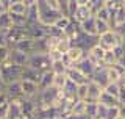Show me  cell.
<instances>
[{"mask_svg": "<svg viewBox=\"0 0 125 119\" xmlns=\"http://www.w3.org/2000/svg\"><path fill=\"white\" fill-rule=\"evenodd\" d=\"M23 74V67L13 64L11 61H5L3 64H0V82L3 85H10L14 82H21Z\"/></svg>", "mask_w": 125, "mask_h": 119, "instance_id": "obj_1", "label": "cell"}, {"mask_svg": "<svg viewBox=\"0 0 125 119\" xmlns=\"http://www.w3.org/2000/svg\"><path fill=\"white\" fill-rule=\"evenodd\" d=\"M38 10H39V22L45 27L53 25L58 19L61 17V13L56 10V8L49 6L44 0H39L38 2Z\"/></svg>", "mask_w": 125, "mask_h": 119, "instance_id": "obj_2", "label": "cell"}, {"mask_svg": "<svg viewBox=\"0 0 125 119\" xmlns=\"http://www.w3.org/2000/svg\"><path fill=\"white\" fill-rule=\"evenodd\" d=\"M25 67H31L42 74L47 71H52V60L49 58V53H31Z\"/></svg>", "mask_w": 125, "mask_h": 119, "instance_id": "obj_3", "label": "cell"}, {"mask_svg": "<svg viewBox=\"0 0 125 119\" xmlns=\"http://www.w3.org/2000/svg\"><path fill=\"white\" fill-rule=\"evenodd\" d=\"M120 44H124V39L116 30H109L99 36V46L103 47L105 50H113L114 47L120 46Z\"/></svg>", "mask_w": 125, "mask_h": 119, "instance_id": "obj_4", "label": "cell"}, {"mask_svg": "<svg viewBox=\"0 0 125 119\" xmlns=\"http://www.w3.org/2000/svg\"><path fill=\"white\" fill-rule=\"evenodd\" d=\"M25 38H30V33H28V25L27 27H13L10 31L5 33V41H6V46L13 47L16 42L22 41Z\"/></svg>", "mask_w": 125, "mask_h": 119, "instance_id": "obj_5", "label": "cell"}, {"mask_svg": "<svg viewBox=\"0 0 125 119\" xmlns=\"http://www.w3.org/2000/svg\"><path fill=\"white\" fill-rule=\"evenodd\" d=\"M91 82H95L97 85H100L102 88H106L109 85V78H108V71L105 66H97L94 74L91 75Z\"/></svg>", "mask_w": 125, "mask_h": 119, "instance_id": "obj_6", "label": "cell"}, {"mask_svg": "<svg viewBox=\"0 0 125 119\" xmlns=\"http://www.w3.org/2000/svg\"><path fill=\"white\" fill-rule=\"evenodd\" d=\"M22 102L23 99H13L8 104V111H6V119H19L22 118Z\"/></svg>", "mask_w": 125, "mask_h": 119, "instance_id": "obj_7", "label": "cell"}, {"mask_svg": "<svg viewBox=\"0 0 125 119\" xmlns=\"http://www.w3.org/2000/svg\"><path fill=\"white\" fill-rule=\"evenodd\" d=\"M105 53H106V50H105L103 47H100L99 44H95V46H92L91 49H89L88 52H86V57L91 60V61H92L95 66H102Z\"/></svg>", "mask_w": 125, "mask_h": 119, "instance_id": "obj_8", "label": "cell"}, {"mask_svg": "<svg viewBox=\"0 0 125 119\" xmlns=\"http://www.w3.org/2000/svg\"><path fill=\"white\" fill-rule=\"evenodd\" d=\"M66 75H67V80H70L72 83H75L77 86L78 85H84V83H89V82H91V78L86 77L84 74H81L75 66L69 67V69L66 71Z\"/></svg>", "mask_w": 125, "mask_h": 119, "instance_id": "obj_9", "label": "cell"}, {"mask_svg": "<svg viewBox=\"0 0 125 119\" xmlns=\"http://www.w3.org/2000/svg\"><path fill=\"white\" fill-rule=\"evenodd\" d=\"M21 86H22V93H23V99H36L39 94V86L34 82H28V80H21Z\"/></svg>", "mask_w": 125, "mask_h": 119, "instance_id": "obj_10", "label": "cell"}, {"mask_svg": "<svg viewBox=\"0 0 125 119\" xmlns=\"http://www.w3.org/2000/svg\"><path fill=\"white\" fill-rule=\"evenodd\" d=\"M92 16H94V13H92V10L89 6H78L77 11L73 13V16L70 17V21L77 22L78 25H80V24H83L84 21H88L89 17H92Z\"/></svg>", "mask_w": 125, "mask_h": 119, "instance_id": "obj_11", "label": "cell"}, {"mask_svg": "<svg viewBox=\"0 0 125 119\" xmlns=\"http://www.w3.org/2000/svg\"><path fill=\"white\" fill-rule=\"evenodd\" d=\"M3 93L8 96V99H10V100H13V99H23V93H22L21 82H14V83H10V85H5Z\"/></svg>", "mask_w": 125, "mask_h": 119, "instance_id": "obj_12", "label": "cell"}, {"mask_svg": "<svg viewBox=\"0 0 125 119\" xmlns=\"http://www.w3.org/2000/svg\"><path fill=\"white\" fill-rule=\"evenodd\" d=\"M102 91H103V88L100 85H97L95 82H89L88 83V99L84 102H88V104H97Z\"/></svg>", "mask_w": 125, "mask_h": 119, "instance_id": "obj_13", "label": "cell"}, {"mask_svg": "<svg viewBox=\"0 0 125 119\" xmlns=\"http://www.w3.org/2000/svg\"><path fill=\"white\" fill-rule=\"evenodd\" d=\"M11 49L21 50V52L27 53V55H31V53H34V39H31V38H25V39H22V41L16 42V44L11 47Z\"/></svg>", "mask_w": 125, "mask_h": 119, "instance_id": "obj_14", "label": "cell"}, {"mask_svg": "<svg viewBox=\"0 0 125 119\" xmlns=\"http://www.w3.org/2000/svg\"><path fill=\"white\" fill-rule=\"evenodd\" d=\"M75 67H77L78 71H80L81 74H84L86 77H89V78H91V75L94 74V71H95V67H97V66L94 64V63H92V61H91V60H89L88 57H84V58L81 60L80 63H77Z\"/></svg>", "mask_w": 125, "mask_h": 119, "instance_id": "obj_15", "label": "cell"}, {"mask_svg": "<svg viewBox=\"0 0 125 119\" xmlns=\"http://www.w3.org/2000/svg\"><path fill=\"white\" fill-rule=\"evenodd\" d=\"M28 57L30 55L21 52V50H16V49H11V53H10V60L8 61H11L13 64H17V66H22L25 67L27 63H28Z\"/></svg>", "mask_w": 125, "mask_h": 119, "instance_id": "obj_16", "label": "cell"}, {"mask_svg": "<svg viewBox=\"0 0 125 119\" xmlns=\"http://www.w3.org/2000/svg\"><path fill=\"white\" fill-rule=\"evenodd\" d=\"M69 57V60H70V63H72L73 66L77 64V63H80L81 60H83L84 57H86V52L83 49H81V47H78V46H72L69 49V52L66 53Z\"/></svg>", "mask_w": 125, "mask_h": 119, "instance_id": "obj_17", "label": "cell"}, {"mask_svg": "<svg viewBox=\"0 0 125 119\" xmlns=\"http://www.w3.org/2000/svg\"><path fill=\"white\" fill-rule=\"evenodd\" d=\"M125 24V8L119 6L117 10L113 13V19H111V28L116 30L119 27H122Z\"/></svg>", "mask_w": 125, "mask_h": 119, "instance_id": "obj_18", "label": "cell"}, {"mask_svg": "<svg viewBox=\"0 0 125 119\" xmlns=\"http://www.w3.org/2000/svg\"><path fill=\"white\" fill-rule=\"evenodd\" d=\"M80 30L83 31L84 35H89V36H99L97 35V25H95V17H89L88 21H84L83 24H80Z\"/></svg>", "mask_w": 125, "mask_h": 119, "instance_id": "obj_19", "label": "cell"}, {"mask_svg": "<svg viewBox=\"0 0 125 119\" xmlns=\"http://www.w3.org/2000/svg\"><path fill=\"white\" fill-rule=\"evenodd\" d=\"M53 78H55V74L52 71H47V72H42L41 74V78H39V91H44L47 88H52L53 86Z\"/></svg>", "mask_w": 125, "mask_h": 119, "instance_id": "obj_20", "label": "cell"}, {"mask_svg": "<svg viewBox=\"0 0 125 119\" xmlns=\"http://www.w3.org/2000/svg\"><path fill=\"white\" fill-rule=\"evenodd\" d=\"M13 17H11L10 11H3L0 14V33H6L13 28Z\"/></svg>", "mask_w": 125, "mask_h": 119, "instance_id": "obj_21", "label": "cell"}, {"mask_svg": "<svg viewBox=\"0 0 125 119\" xmlns=\"http://www.w3.org/2000/svg\"><path fill=\"white\" fill-rule=\"evenodd\" d=\"M99 104L100 105H105V107H119L120 105V102H119V99L114 97V96H111V94H108L106 91H102V94H100V97H99Z\"/></svg>", "mask_w": 125, "mask_h": 119, "instance_id": "obj_22", "label": "cell"}, {"mask_svg": "<svg viewBox=\"0 0 125 119\" xmlns=\"http://www.w3.org/2000/svg\"><path fill=\"white\" fill-rule=\"evenodd\" d=\"M94 17L95 19H99V21H103V22H108L109 25H111V19H113V13L108 10L106 6H100L99 10L94 13Z\"/></svg>", "mask_w": 125, "mask_h": 119, "instance_id": "obj_23", "label": "cell"}, {"mask_svg": "<svg viewBox=\"0 0 125 119\" xmlns=\"http://www.w3.org/2000/svg\"><path fill=\"white\" fill-rule=\"evenodd\" d=\"M39 78H41V72L31 69V67H23V74H22L21 80H28V82L39 83Z\"/></svg>", "mask_w": 125, "mask_h": 119, "instance_id": "obj_24", "label": "cell"}, {"mask_svg": "<svg viewBox=\"0 0 125 119\" xmlns=\"http://www.w3.org/2000/svg\"><path fill=\"white\" fill-rule=\"evenodd\" d=\"M70 47H72V42H70V39H69L67 36H64V35H62V36L58 39V44H56V47H55V50H58L60 53L64 55V53L69 52Z\"/></svg>", "mask_w": 125, "mask_h": 119, "instance_id": "obj_25", "label": "cell"}, {"mask_svg": "<svg viewBox=\"0 0 125 119\" xmlns=\"http://www.w3.org/2000/svg\"><path fill=\"white\" fill-rule=\"evenodd\" d=\"M84 111H86V102L84 100H77L72 104L70 107V114H75V116H84Z\"/></svg>", "mask_w": 125, "mask_h": 119, "instance_id": "obj_26", "label": "cell"}, {"mask_svg": "<svg viewBox=\"0 0 125 119\" xmlns=\"http://www.w3.org/2000/svg\"><path fill=\"white\" fill-rule=\"evenodd\" d=\"M27 21H28V25L30 24H39V10H38V5L34 6H30L27 10Z\"/></svg>", "mask_w": 125, "mask_h": 119, "instance_id": "obj_27", "label": "cell"}, {"mask_svg": "<svg viewBox=\"0 0 125 119\" xmlns=\"http://www.w3.org/2000/svg\"><path fill=\"white\" fill-rule=\"evenodd\" d=\"M97 110H99V102H97V104H88V102H86L84 116L88 119H97Z\"/></svg>", "mask_w": 125, "mask_h": 119, "instance_id": "obj_28", "label": "cell"}, {"mask_svg": "<svg viewBox=\"0 0 125 119\" xmlns=\"http://www.w3.org/2000/svg\"><path fill=\"white\" fill-rule=\"evenodd\" d=\"M117 61H119V60L116 58L114 52H113V50H106V53H105V57H103V63H102V66H105V67H109V66L116 64Z\"/></svg>", "mask_w": 125, "mask_h": 119, "instance_id": "obj_29", "label": "cell"}, {"mask_svg": "<svg viewBox=\"0 0 125 119\" xmlns=\"http://www.w3.org/2000/svg\"><path fill=\"white\" fill-rule=\"evenodd\" d=\"M8 104H10V99L5 93L0 94V118H6V111H8Z\"/></svg>", "mask_w": 125, "mask_h": 119, "instance_id": "obj_30", "label": "cell"}, {"mask_svg": "<svg viewBox=\"0 0 125 119\" xmlns=\"http://www.w3.org/2000/svg\"><path fill=\"white\" fill-rule=\"evenodd\" d=\"M66 82H67V75L66 74H55V78H53V86L56 89H62L66 85Z\"/></svg>", "mask_w": 125, "mask_h": 119, "instance_id": "obj_31", "label": "cell"}, {"mask_svg": "<svg viewBox=\"0 0 125 119\" xmlns=\"http://www.w3.org/2000/svg\"><path fill=\"white\" fill-rule=\"evenodd\" d=\"M69 5H70V0H58L56 10L61 13V16H66V17H69Z\"/></svg>", "mask_w": 125, "mask_h": 119, "instance_id": "obj_32", "label": "cell"}, {"mask_svg": "<svg viewBox=\"0 0 125 119\" xmlns=\"http://www.w3.org/2000/svg\"><path fill=\"white\" fill-rule=\"evenodd\" d=\"M67 67L62 63V60H56V61H52V72L53 74H66Z\"/></svg>", "mask_w": 125, "mask_h": 119, "instance_id": "obj_33", "label": "cell"}, {"mask_svg": "<svg viewBox=\"0 0 125 119\" xmlns=\"http://www.w3.org/2000/svg\"><path fill=\"white\" fill-rule=\"evenodd\" d=\"M70 22H72V21H70V17H66V16H61V17L58 19V21L55 22L53 25L56 27L58 30H61L62 33H64V30H66V28L69 27V24H70Z\"/></svg>", "mask_w": 125, "mask_h": 119, "instance_id": "obj_34", "label": "cell"}, {"mask_svg": "<svg viewBox=\"0 0 125 119\" xmlns=\"http://www.w3.org/2000/svg\"><path fill=\"white\" fill-rule=\"evenodd\" d=\"M27 8L23 3H14V5H11V8H10V13L11 14H21V16H25L27 14Z\"/></svg>", "mask_w": 125, "mask_h": 119, "instance_id": "obj_35", "label": "cell"}, {"mask_svg": "<svg viewBox=\"0 0 125 119\" xmlns=\"http://www.w3.org/2000/svg\"><path fill=\"white\" fill-rule=\"evenodd\" d=\"M95 25H97V35H103V33H106V31L109 30H113L111 28V25H109L108 22H103V21H99V19H95Z\"/></svg>", "mask_w": 125, "mask_h": 119, "instance_id": "obj_36", "label": "cell"}, {"mask_svg": "<svg viewBox=\"0 0 125 119\" xmlns=\"http://www.w3.org/2000/svg\"><path fill=\"white\" fill-rule=\"evenodd\" d=\"M10 53H11V47L3 44L0 46V64H3L5 61H8L10 60Z\"/></svg>", "mask_w": 125, "mask_h": 119, "instance_id": "obj_37", "label": "cell"}, {"mask_svg": "<svg viewBox=\"0 0 125 119\" xmlns=\"http://www.w3.org/2000/svg\"><path fill=\"white\" fill-rule=\"evenodd\" d=\"M77 99L78 100H86L88 99V83L77 86Z\"/></svg>", "mask_w": 125, "mask_h": 119, "instance_id": "obj_38", "label": "cell"}, {"mask_svg": "<svg viewBox=\"0 0 125 119\" xmlns=\"http://www.w3.org/2000/svg\"><path fill=\"white\" fill-rule=\"evenodd\" d=\"M119 83H120V82H119ZM119 83H109V85H108L103 91H106L108 94H111V96L117 97V96H119Z\"/></svg>", "mask_w": 125, "mask_h": 119, "instance_id": "obj_39", "label": "cell"}, {"mask_svg": "<svg viewBox=\"0 0 125 119\" xmlns=\"http://www.w3.org/2000/svg\"><path fill=\"white\" fill-rule=\"evenodd\" d=\"M119 118V107H109L106 111V119H116Z\"/></svg>", "mask_w": 125, "mask_h": 119, "instance_id": "obj_40", "label": "cell"}, {"mask_svg": "<svg viewBox=\"0 0 125 119\" xmlns=\"http://www.w3.org/2000/svg\"><path fill=\"white\" fill-rule=\"evenodd\" d=\"M106 111H108V107L99 104V110H97V119H106Z\"/></svg>", "mask_w": 125, "mask_h": 119, "instance_id": "obj_41", "label": "cell"}, {"mask_svg": "<svg viewBox=\"0 0 125 119\" xmlns=\"http://www.w3.org/2000/svg\"><path fill=\"white\" fill-rule=\"evenodd\" d=\"M117 99H119L120 105L125 104V85H124L122 82L119 83V96H117Z\"/></svg>", "mask_w": 125, "mask_h": 119, "instance_id": "obj_42", "label": "cell"}, {"mask_svg": "<svg viewBox=\"0 0 125 119\" xmlns=\"http://www.w3.org/2000/svg\"><path fill=\"white\" fill-rule=\"evenodd\" d=\"M0 5H2V8L5 11H10L11 8V0H0Z\"/></svg>", "mask_w": 125, "mask_h": 119, "instance_id": "obj_43", "label": "cell"}, {"mask_svg": "<svg viewBox=\"0 0 125 119\" xmlns=\"http://www.w3.org/2000/svg\"><path fill=\"white\" fill-rule=\"evenodd\" d=\"M38 2L39 0H22V3L25 5L27 8H30V6H34V5H38Z\"/></svg>", "mask_w": 125, "mask_h": 119, "instance_id": "obj_44", "label": "cell"}, {"mask_svg": "<svg viewBox=\"0 0 125 119\" xmlns=\"http://www.w3.org/2000/svg\"><path fill=\"white\" fill-rule=\"evenodd\" d=\"M119 116L125 119V104H122V105H119Z\"/></svg>", "mask_w": 125, "mask_h": 119, "instance_id": "obj_45", "label": "cell"}, {"mask_svg": "<svg viewBox=\"0 0 125 119\" xmlns=\"http://www.w3.org/2000/svg\"><path fill=\"white\" fill-rule=\"evenodd\" d=\"M75 3L78 6H88L89 5V0H75Z\"/></svg>", "mask_w": 125, "mask_h": 119, "instance_id": "obj_46", "label": "cell"}, {"mask_svg": "<svg viewBox=\"0 0 125 119\" xmlns=\"http://www.w3.org/2000/svg\"><path fill=\"white\" fill-rule=\"evenodd\" d=\"M44 2H45L49 6H52V8H56V3H58V0H44Z\"/></svg>", "mask_w": 125, "mask_h": 119, "instance_id": "obj_47", "label": "cell"}, {"mask_svg": "<svg viewBox=\"0 0 125 119\" xmlns=\"http://www.w3.org/2000/svg\"><path fill=\"white\" fill-rule=\"evenodd\" d=\"M64 119H88L86 116H75V114H69V116H66Z\"/></svg>", "mask_w": 125, "mask_h": 119, "instance_id": "obj_48", "label": "cell"}, {"mask_svg": "<svg viewBox=\"0 0 125 119\" xmlns=\"http://www.w3.org/2000/svg\"><path fill=\"white\" fill-rule=\"evenodd\" d=\"M3 44H6V41H5V33H0V46H3Z\"/></svg>", "mask_w": 125, "mask_h": 119, "instance_id": "obj_49", "label": "cell"}, {"mask_svg": "<svg viewBox=\"0 0 125 119\" xmlns=\"http://www.w3.org/2000/svg\"><path fill=\"white\" fill-rule=\"evenodd\" d=\"M3 89H5V85H3V83H0V94L3 93Z\"/></svg>", "mask_w": 125, "mask_h": 119, "instance_id": "obj_50", "label": "cell"}, {"mask_svg": "<svg viewBox=\"0 0 125 119\" xmlns=\"http://www.w3.org/2000/svg\"><path fill=\"white\" fill-rule=\"evenodd\" d=\"M14 3H22V0H11V5H14Z\"/></svg>", "mask_w": 125, "mask_h": 119, "instance_id": "obj_51", "label": "cell"}, {"mask_svg": "<svg viewBox=\"0 0 125 119\" xmlns=\"http://www.w3.org/2000/svg\"><path fill=\"white\" fill-rule=\"evenodd\" d=\"M3 11H5V10H3V8H2V5H0V14H2Z\"/></svg>", "mask_w": 125, "mask_h": 119, "instance_id": "obj_52", "label": "cell"}, {"mask_svg": "<svg viewBox=\"0 0 125 119\" xmlns=\"http://www.w3.org/2000/svg\"><path fill=\"white\" fill-rule=\"evenodd\" d=\"M116 119H124V118H120V116H119V118H116Z\"/></svg>", "mask_w": 125, "mask_h": 119, "instance_id": "obj_53", "label": "cell"}, {"mask_svg": "<svg viewBox=\"0 0 125 119\" xmlns=\"http://www.w3.org/2000/svg\"><path fill=\"white\" fill-rule=\"evenodd\" d=\"M122 83H124V85H125V78H124V80H122Z\"/></svg>", "mask_w": 125, "mask_h": 119, "instance_id": "obj_54", "label": "cell"}, {"mask_svg": "<svg viewBox=\"0 0 125 119\" xmlns=\"http://www.w3.org/2000/svg\"><path fill=\"white\" fill-rule=\"evenodd\" d=\"M122 6H124V8H125V2H124V5H122Z\"/></svg>", "mask_w": 125, "mask_h": 119, "instance_id": "obj_55", "label": "cell"}, {"mask_svg": "<svg viewBox=\"0 0 125 119\" xmlns=\"http://www.w3.org/2000/svg\"><path fill=\"white\" fill-rule=\"evenodd\" d=\"M2 119H6V118H2Z\"/></svg>", "mask_w": 125, "mask_h": 119, "instance_id": "obj_56", "label": "cell"}, {"mask_svg": "<svg viewBox=\"0 0 125 119\" xmlns=\"http://www.w3.org/2000/svg\"><path fill=\"white\" fill-rule=\"evenodd\" d=\"M0 119H2V118H0Z\"/></svg>", "mask_w": 125, "mask_h": 119, "instance_id": "obj_57", "label": "cell"}, {"mask_svg": "<svg viewBox=\"0 0 125 119\" xmlns=\"http://www.w3.org/2000/svg\"><path fill=\"white\" fill-rule=\"evenodd\" d=\"M0 83H2V82H0Z\"/></svg>", "mask_w": 125, "mask_h": 119, "instance_id": "obj_58", "label": "cell"}]
</instances>
